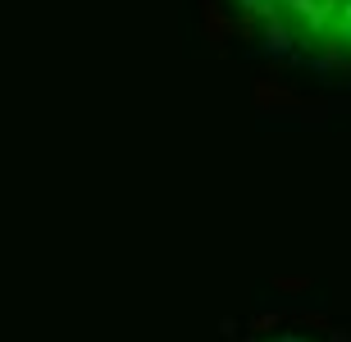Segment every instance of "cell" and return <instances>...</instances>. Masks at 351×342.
<instances>
[{"label": "cell", "mask_w": 351, "mask_h": 342, "mask_svg": "<svg viewBox=\"0 0 351 342\" xmlns=\"http://www.w3.org/2000/svg\"><path fill=\"white\" fill-rule=\"evenodd\" d=\"M261 14L274 37L292 41L297 51L351 60V0H242Z\"/></svg>", "instance_id": "cell-1"}, {"label": "cell", "mask_w": 351, "mask_h": 342, "mask_svg": "<svg viewBox=\"0 0 351 342\" xmlns=\"http://www.w3.org/2000/svg\"><path fill=\"white\" fill-rule=\"evenodd\" d=\"M274 342H306V338H274Z\"/></svg>", "instance_id": "cell-2"}]
</instances>
